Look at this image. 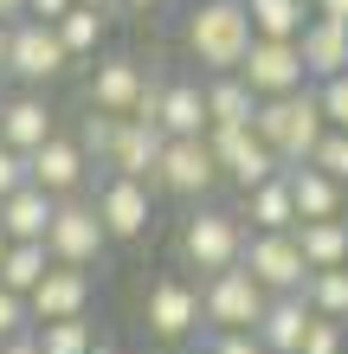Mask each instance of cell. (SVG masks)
Returning a JSON list of instances; mask_svg holds the SVG:
<instances>
[{"label":"cell","instance_id":"cell-1","mask_svg":"<svg viewBox=\"0 0 348 354\" xmlns=\"http://www.w3.org/2000/svg\"><path fill=\"white\" fill-rule=\"evenodd\" d=\"M187 52H194V65L207 71V77H226L245 65V52L258 46V26H252V7L245 0H200V7L187 13Z\"/></svg>","mask_w":348,"mask_h":354},{"label":"cell","instance_id":"cell-9","mask_svg":"<svg viewBox=\"0 0 348 354\" xmlns=\"http://www.w3.org/2000/svg\"><path fill=\"white\" fill-rule=\"evenodd\" d=\"M239 77L264 97H297V91H310V65H303V46L297 39H258L252 52H245V65Z\"/></svg>","mask_w":348,"mask_h":354},{"label":"cell","instance_id":"cell-3","mask_svg":"<svg viewBox=\"0 0 348 354\" xmlns=\"http://www.w3.org/2000/svg\"><path fill=\"white\" fill-rule=\"evenodd\" d=\"M245 245H252V225L226 206H194L174 232V258L200 270V277H219V270H239L245 264Z\"/></svg>","mask_w":348,"mask_h":354},{"label":"cell","instance_id":"cell-24","mask_svg":"<svg viewBox=\"0 0 348 354\" xmlns=\"http://www.w3.org/2000/svg\"><path fill=\"white\" fill-rule=\"evenodd\" d=\"M291 194H297V225L303 219H342V180L322 168H291Z\"/></svg>","mask_w":348,"mask_h":354},{"label":"cell","instance_id":"cell-11","mask_svg":"<svg viewBox=\"0 0 348 354\" xmlns=\"http://www.w3.org/2000/svg\"><path fill=\"white\" fill-rule=\"evenodd\" d=\"M207 142H213V155H219V174H226L239 194H252V187H264V180L284 174V161L264 149L258 129H207Z\"/></svg>","mask_w":348,"mask_h":354},{"label":"cell","instance_id":"cell-2","mask_svg":"<svg viewBox=\"0 0 348 354\" xmlns=\"http://www.w3.org/2000/svg\"><path fill=\"white\" fill-rule=\"evenodd\" d=\"M252 129L264 136V149H271L284 161V174H291V168H310V161H316L322 136H329V116H322V97L310 84V91H297V97H264Z\"/></svg>","mask_w":348,"mask_h":354},{"label":"cell","instance_id":"cell-45","mask_svg":"<svg viewBox=\"0 0 348 354\" xmlns=\"http://www.w3.org/2000/svg\"><path fill=\"white\" fill-rule=\"evenodd\" d=\"M7 252H13V239H7V225H0V264H7Z\"/></svg>","mask_w":348,"mask_h":354},{"label":"cell","instance_id":"cell-22","mask_svg":"<svg viewBox=\"0 0 348 354\" xmlns=\"http://www.w3.org/2000/svg\"><path fill=\"white\" fill-rule=\"evenodd\" d=\"M207 116H213V129H252L258 122V91L239 71L207 77Z\"/></svg>","mask_w":348,"mask_h":354},{"label":"cell","instance_id":"cell-39","mask_svg":"<svg viewBox=\"0 0 348 354\" xmlns=\"http://www.w3.org/2000/svg\"><path fill=\"white\" fill-rule=\"evenodd\" d=\"M316 19H336V26H348V0H310Z\"/></svg>","mask_w":348,"mask_h":354},{"label":"cell","instance_id":"cell-34","mask_svg":"<svg viewBox=\"0 0 348 354\" xmlns=\"http://www.w3.org/2000/svg\"><path fill=\"white\" fill-rule=\"evenodd\" d=\"M310 168H322L329 180H342V187H348V129H329V136H322V149H316Z\"/></svg>","mask_w":348,"mask_h":354},{"label":"cell","instance_id":"cell-33","mask_svg":"<svg viewBox=\"0 0 348 354\" xmlns=\"http://www.w3.org/2000/svg\"><path fill=\"white\" fill-rule=\"evenodd\" d=\"M297 354H348V322H329V316H316Z\"/></svg>","mask_w":348,"mask_h":354},{"label":"cell","instance_id":"cell-14","mask_svg":"<svg viewBox=\"0 0 348 354\" xmlns=\"http://www.w3.org/2000/svg\"><path fill=\"white\" fill-rule=\"evenodd\" d=\"M97 213H104V225H110V239H116V245H129V239L149 232V219H155V194H149L142 180H129V174H110L104 187H97Z\"/></svg>","mask_w":348,"mask_h":354},{"label":"cell","instance_id":"cell-10","mask_svg":"<svg viewBox=\"0 0 348 354\" xmlns=\"http://www.w3.org/2000/svg\"><path fill=\"white\" fill-rule=\"evenodd\" d=\"M65 65H71V52H65V39H58V26H46V19H13L7 77H19L26 91H39V84H52Z\"/></svg>","mask_w":348,"mask_h":354},{"label":"cell","instance_id":"cell-40","mask_svg":"<svg viewBox=\"0 0 348 354\" xmlns=\"http://www.w3.org/2000/svg\"><path fill=\"white\" fill-rule=\"evenodd\" d=\"M0 354H39V342L33 335H13V342H0Z\"/></svg>","mask_w":348,"mask_h":354},{"label":"cell","instance_id":"cell-31","mask_svg":"<svg viewBox=\"0 0 348 354\" xmlns=\"http://www.w3.org/2000/svg\"><path fill=\"white\" fill-rule=\"evenodd\" d=\"M122 122H129V116H104V110H91V116H84L77 142H84V155L97 161V168H110V155H116V142H122Z\"/></svg>","mask_w":348,"mask_h":354},{"label":"cell","instance_id":"cell-17","mask_svg":"<svg viewBox=\"0 0 348 354\" xmlns=\"http://www.w3.org/2000/svg\"><path fill=\"white\" fill-rule=\"evenodd\" d=\"M52 219H58V200L46 194V187H33V180L19 187V194L0 200V225H7V239H13V245H46Z\"/></svg>","mask_w":348,"mask_h":354},{"label":"cell","instance_id":"cell-41","mask_svg":"<svg viewBox=\"0 0 348 354\" xmlns=\"http://www.w3.org/2000/svg\"><path fill=\"white\" fill-rule=\"evenodd\" d=\"M7 52H13V26L0 19V77H7Z\"/></svg>","mask_w":348,"mask_h":354},{"label":"cell","instance_id":"cell-26","mask_svg":"<svg viewBox=\"0 0 348 354\" xmlns=\"http://www.w3.org/2000/svg\"><path fill=\"white\" fill-rule=\"evenodd\" d=\"M252 7V26L258 39H303V26H310V0H245Z\"/></svg>","mask_w":348,"mask_h":354},{"label":"cell","instance_id":"cell-25","mask_svg":"<svg viewBox=\"0 0 348 354\" xmlns=\"http://www.w3.org/2000/svg\"><path fill=\"white\" fill-rule=\"evenodd\" d=\"M297 245L310 258V270H342L348 264V219H303Z\"/></svg>","mask_w":348,"mask_h":354},{"label":"cell","instance_id":"cell-29","mask_svg":"<svg viewBox=\"0 0 348 354\" xmlns=\"http://www.w3.org/2000/svg\"><path fill=\"white\" fill-rule=\"evenodd\" d=\"M104 32H110V13H91V7H71L65 19H58V39H65L71 58H97Z\"/></svg>","mask_w":348,"mask_h":354},{"label":"cell","instance_id":"cell-30","mask_svg":"<svg viewBox=\"0 0 348 354\" xmlns=\"http://www.w3.org/2000/svg\"><path fill=\"white\" fill-rule=\"evenodd\" d=\"M303 297H310V309H316V316L348 322V264H342V270H310Z\"/></svg>","mask_w":348,"mask_h":354},{"label":"cell","instance_id":"cell-36","mask_svg":"<svg viewBox=\"0 0 348 354\" xmlns=\"http://www.w3.org/2000/svg\"><path fill=\"white\" fill-rule=\"evenodd\" d=\"M26 180H33V174H26V155L0 142V200H7V194H19V187H26Z\"/></svg>","mask_w":348,"mask_h":354},{"label":"cell","instance_id":"cell-21","mask_svg":"<svg viewBox=\"0 0 348 354\" xmlns=\"http://www.w3.org/2000/svg\"><path fill=\"white\" fill-rule=\"evenodd\" d=\"M310 322H316L310 297H271V309H264V322H258V342L271 354H297L303 335H310Z\"/></svg>","mask_w":348,"mask_h":354},{"label":"cell","instance_id":"cell-32","mask_svg":"<svg viewBox=\"0 0 348 354\" xmlns=\"http://www.w3.org/2000/svg\"><path fill=\"white\" fill-rule=\"evenodd\" d=\"M13 335H33V303L0 283V342H13Z\"/></svg>","mask_w":348,"mask_h":354},{"label":"cell","instance_id":"cell-27","mask_svg":"<svg viewBox=\"0 0 348 354\" xmlns=\"http://www.w3.org/2000/svg\"><path fill=\"white\" fill-rule=\"evenodd\" d=\"M39 354H97L104 342H97V322L91 316H71V322H39L33 328Z\"/></svg>","mask_w":348,"mask_h":354},{"label":"cell","instance_id":"cell-28","mask_svg":"<svg viewBox=\"0 0 348 354\" xmlns=\"http://www.w3.org/2000/svg\"><path fill=\"white\" fill-rule=\"evenodd\" d=\"M52 264H58V258H52V245H13L7 264H0V283L19 290V297H33V290L46 283V270H52Z\"/></svg>","mask_w":348,"mask_h":354},{"label":"cell","instance_id":"cell-6","mask_svg":"<svg viewBox=\"0 0 348 354\" xmlns=\"http://www.w3.org/2000/svg\"><path fill=\"white\" fill-rule=\"evenodd\" d=\"M142 322H149V335L161 348H174V342L207 328V303H200V290L187 277H155L149 297H142Z\"/></svg>","mask_w":348,"mask_h":354},{"label":"cell","instance_id":"cell-37","mask_svg":"<svg viewBox=\"0 0 348 354\" xmlns=\"http://www.w3.org/2000/svg\"><path fill=\"white\" fill-rule=\"evenodd\" d=\"M207 354H271V348H264L258 335H213Z\"/></svg>","mask_w":348,"mask_h":354},{"label":"cell","instance_id":"cell-35","mask_svg":"<svg viewBox=\"0 0 348 354\" xmlns=\"http://www.w3.org/2000/svg\"><path fill=\"white\" fill-rule=\"evenodd\" d=\"M316 97H322V116H329V129H348V77L316 84Z\"/></svg>","mask_w":348,"mask_h":354},{"label":"cell","instance_id":"cell-18","mask_svg":"<svg viewBox=\"0 0 348 354\" xmlns=\"http://www.w3.org/2000/svg\"><path fill=\"white\" fill-rule=\"evenodd\" d=\"M161 149H168V136L155 129V122H122V142L110 155V174H129L155 194V168H161Z\"/></svg>","mask_w":348,"mask_h":354},{"label":"cell","instance_id":"cell-20","mask_svg":"<svg viewBox=\"0 0 348 354\" xmlns=\"http://www.w3.org/2000/svg\"><path fill=\"white\" fill-rule=\"evenodd\" d=\"M239 219L252 225V232H297V194H291V174L252 187V194H245V206H239Z\"/></svg>","mask_w":348,"mask_h":354},{"label":"cell","instance_id":"cell-48","mask_svg":"<svg viewBox=\"0 0 348 354\" xmlns=\"http://www.w3.org/2000/svg\"><path fill=\"white\" fill-rule=\"evenodd\" d=\"M149 354H174V348H149Z\"/></svg>","mask_w":348,"mask_h":354},{"label":"cell","instance_id":"cell-38","mask_svg":"<svg viewBox=\"0 0 348 354\" xmlns=\"http://www.w3.org/2000/svg\"><path fill=\"white\" fill-rule=\"evenodd\" d=\"M71 7H77V0H26V19H46V26H58Z\"/></svg>","mask_w":348,"mask_h":354},{"label":"cell","instance_id":"cell-13","mask_svg":"<svg viewBox=\"0 0 348 354\" xmlns=\"http://www.w3.org/2000/svg\"><path fill=\"white\" fill-rule=\"evenodd\" d=\"M26 174H33V187H46L52 200H77L84 194V174H91V155H84L77 136H52L46 149L26 155Z\"/></svg>","mask_w":348,"mask_h":354},{"label":"cell","instance_id":"cell-7","mask_svg":"<svg viewBox=\"0 0 348 354\" xmlns=\"http://www.w3.org/2000/svg\"><path fill=\"white\" fill-rule=\"evenodd\" d=\"M46 245H52V258L58 264H77V270H91L97 258L110 252V225H104V213H97V200H58V219H52V232H46Z\"/></svg>","mask_w":348,"mask_h":354},{"label":"cell","instance_id":"cell-42","mask_svg":"<svg viewBox=\"0 0 348 354\" xmlns=\"http://www.w3.org/2000/svg\"><path fill=\"white\" fill-rule=\"evenodd\" d=\"M0 19H7V26H13V19H26V0H0Z\"/></svg>","mask_w":348,"mask_h":354},{"label":"cell","instance_id":"cell-4","mask_svg":"<svg viewBox=\"0 0 348 354\" xmlns=\"http://www.w3.org/2000/svg\"><path fill=\"white\" fill-rule=\"evenodd\" d=\"M200 303H207V328H213V335H258L264 309H271V297L258 290V277L245 264L207 277V283H200Z\"/></svg>","mask_w":348,"mask_h":354},{"label":"cell","instance_id":"cell-19","mask_svg":"<svg viewBox=\"0 0 348 354\" xmlns=\"http://www.w3.org/2000/svg\"><path fill=\"white\" fill-rule=\"evenodd\" d=\"M297 46H303V65H310V84L348 77V26H336V19H310Z\"/></svg>","mask_w":348,"mask_h":354},{"label":"cell","instance_id":"cell-44","mask_svg":"<svg viewBox=\"0 0 348 354\" xmlns=\"http://www.w3.org/2000/svg\"><path fill=\"white\" fill-rule=\"evenodd\" d=\"M122 7H129V13H155L161 0H122Z\"/></svg>","mask_w":348,"mask_h":354},{"label":"cell","instance_id":"cell-47","mask_svg":"<svg viewBox=\"0 0 348 354\" xmlns=\"http://www.w3.org/2000/svg\"><path fill=\"white\" fill-rule=\"evenodd\" d=\"M97 354H116V348H110V342H104V348H97Z\"/></svg>","mask_w":348,"mask_h":354},{"label":"cell","instance_id":"cell-15","mask_svg":"<svg viewBox=\"0 0 348 354\" xmlns=\"http://www.w3.org/2000/svg\"><path fill=\"white\" fill-rule=\"evenodd\" d=\"M26 303H33V328H39V322L91 316V270H77V264H52V270H46V283H39Z\"/></svg>","mask_w":348,"mask_h":354},{"label":"cell","instance_id":"cell-16","mask_svg":"<svg viewBox=\"0 0 348 354\" xmlns=\"http://www.w3.org/2000/svg\"><path fill=\"white\" fill-rule=\"evenodd\" d=\"M52 136H58V116H52V103L39 97V91L7 97V122H0V142H7V149L33 155V149H46Z\"/></svg>","mask_w":348,"mask_h":354},{"label":"cell","instance_id":"cell-12","mask_svg":"<svg viewBox=\"0 0 348 354\" xmlns=\"http://www.w3.org/2000/svg\"><path fill=\"white\" fill-rule=\"evenodd\" d=\"M142 91H149V71H142L136 58H122V52L97 58L91 77H84V103H91V110H104V116H136Z\"/></svg>","mask_w":348,"mask_h":354},{"label":"cell","instance_id":"cell-23","mask_svg":"<svg viewBox=\"0 0 348 354\" xmlns=\"http://www.w3.org/2000/svg\"><path fill=\"white\" fill-rule=\"evenodd\" d=\"M213 116H207V84H187V77H174L168 91H161V136H207Z\"/></svg>","mask_w":348,"mask_h":354},{"label":"cell","instance_id":"cell-5","mask_svg":"<svg viewBox=\"0 0 348 354\" xmlns=\"http://www.w3.org/2000/svg\"><path fill=\"white\" fill-rule=\"evenodd\" d=\"M219 180H226V174H219V155H213V142H207V136H168V149H161V168H155V194L207 200Z\"/></svg>","mask_w":348,"mask_h":354},{"label":"cell","instance_id":"cell-43","mask_svg":"<svg viewBox=\"0 0 348 354\" xmlns=\"http://www.w3.org/2000/svg\"><path fill=\"white\" fill-rule=\"evenodd\" d=\"M77 7H91V13H116L122 0H77Z\"/></svg>","mask_w":348,"mask_h":354},{"label":"cell","instance_id":"cell-8","mask_svg":"<svg viewBox=\"0 0 348 354\" xmlns=\"http://www.w3.org/2000/svg\"><path fill=\"white\" fill-rule=\"evenodd\" d=\"M245 270L258 277L264 297H303V283H310V258H303L297 232H252Z\"/></svg>","mask_w":348,"mask_h":354},{"label":"cell","instance_id":"cell-46","mask_svg":"<svg viewBox=\"0 0 348 354\" xmlns=\"http://www.w3.org/2000/svg\"><path fill=\"white\" fill-rule=\"evenodd\" d=\"M0 122H7V97H0Z\"/></svg>","mask_w":348,"mask_h":354}]
</instances>
